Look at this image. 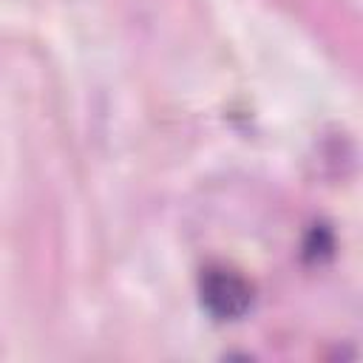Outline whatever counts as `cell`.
Returning a JSON list of instances; mask_svg holds the SVG:
<instances>
[{
    "instance_id": "6da1fadb",
    "label": "cell",
    "mask_w": 363,
    "mask_h": 363,
    "mask_svg": "<svg viewBox=\"0 0 363 363\" xmlns=\"http://www.w3.org/2000/svg\"><path fill=\"white\" fill-rule=\"evenodd\" d=\"M199 295H201V306L216 320H238L252 306L250 281L241 278L235 269H227V267H210L201 275Z\"/></svg>"
}]
</instances>
